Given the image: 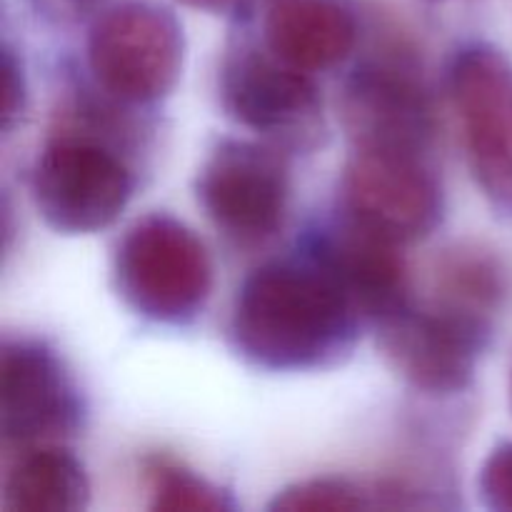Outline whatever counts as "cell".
Wrapping results in <instances>:
<instances>
[{
  "label": "cell",
  "instance_id": "1",
  "mask_svg": "<svg viewBox=\"0 0 512 512\" xmlns=\"http://www.w3.org/2000/svg\"><path fill=\"white\" fill-rule=\"evenodd\" d=\"M355 313L320 260H278L238 290L230 333L235 348L260 368L308 370L348 348Z\"/></svg>",
  "mask_w": 512,
  "mask_h": 512
},
{
  "label": "cell",
  "instance_id": "2",
  "mask_svg": "<svg viewBox=\"0 0 512 512\" xmlns=\"http://www.w3.org/2000/svg\"><path fill=\"white\" fill-rule=\"evenodd\" d=\"M115 283L135 313L158 323H185L208 300L213 268L193 230L170 215H148L115 250Z\"/></svg>",
  "mask_w": 512,
  "mask_h": 512
},
{
  "label": "cell",
  "instance_id": "3",
  "mask_svg": "<svg viewBox=\"0 0 512 512\" xmlns=\"http://www.w3.org/2000/svg\"><path fill=\"white\" fill-rule=\"evenodd\" d=\"M183 30L170 10L153 3L115 5L95 20L88 63L110 95L150 103L173 90L183 68Z\"/></svg>",
  "mask_w": 512,
  "mask_h": 512
},
{
  "label": "cell",
  "instance_id": "4",
  "mask_svg": "<svg viewBox=\"0 0 512 512\" xmlns=\"http://www.w3.org/2000/svg\"><path fill=\"white\" fill-rule=\"evenodd\" d=\"M133 195L123 160L88 138L50 140L33 168V200L50 228L95 233L115 223Z\"/></svg>",
  "mask_w": 512,
  "mask_h": 512
},
{
  "label": "cell",
  "instance_id": "5",
  "mask_svg": "<svg viewBox=\"0 0 512 512\" xmlns=\"http://www.w3.org/2000/svg\"><path fill=\"white\" fill-rule=\"evenodd\" d=\"M450 93L475 180L495 208L512 215V70L505 55L485 43L460 50Z\"/></svg>",
  "mask_w": 512,
  "mask_h": 512
},
{
  "label": "cell",
  "instance_id": "6",
  "mask_svg": "<svg viewBox=\"0 0 512 512\" xmlns=\"http://www.w3.org/2000/svg\"><path fill=\"white\" fill-rule=\"evenodd\" d=\"M488 338V318L463 310H415L410 305L380 320V348L410 385L425 393H460L473 380Z\"/></svg>",
  "mask_w": 512,
  "mask_h": 512
},
{
  "label": "cell",
  "instance_id": "7",
  "mask_svg": "<svg viewBox=\"0 0 512 512\" xmlns=\"http://www.w3.org/2000/svg\"><path fill=\"white\" fill-rule=\"evenodd\" d=\"M343 203L353 223L393 240L425 238L438 225L443 195L415 153L358 148L343 173Z\"/></svg>",
  "mask_w": 512,
  "mask_h": 512
},
{
  "label": "cell",
  "instance_id": "8",
  "mask_svg": "<svg viewBox=\"0 0 512 512\" xmlns=\"http://www.w3.org/2000/svg\"><path fill=\"white\" fill-rule=\"evenodd\" d=\"M288 168L275 150L225 140L205 160L198 198L208 218L238 240L275 233L288 208Z\"/></svg>",
  "mask_w": 512,
  "mask_h": 512
},
{
  "label": "cell",
  "instance_id": "9",
  "mask_svg": "<svg viewBox=\"0 0 512 512\" xmlns=\"http://www.w3.org/2000/svg\"><path fill=\"white\" fill-rule=\"evenodd\" d=\"M345 130L363 150L423 153L435 130L433 105L405 68L370 63L355 70L340 100Z\"/></svg>",
  "mask_w": 512,
  "mask_h": 512
},
{
  "label": "cell",
  "instance_id": "10",
  "mask_svg": "<svg viewBox=\"0 0 512 512\" xmlns=\"http://www.w3.org/2000/svg\"><path fill=\"white\" fill-rule=\"evenodd\" d=\"M220 100L230 118L265 135L310 130L320 113V95L310 75L270 50L228 55L220 73Z\"/></svg>",
  "mask_w": 512,
  "mask_h": 512
},
{
  "label": "cell",
  "instance_id": "11",
  "mask_svg": "<svg viewBox=\"0 0 512 512\" xmlns=\"http://www.w3.org/2000/svg\"><path fill=\"white\" fill-rule=\"evenodd\" d=\"M80 405L60 360L45 345L15 340L0 355V425L10 443L70 433Z\"/></svg>",
  "mask_w": 512,
  "mask_h": 512
},
{
  "label": "cell",
  "instance_id": "12",
  "mask_svg": "<svg viewBox=\"0 0 512 512\" xmlns=\"http://www.w3.org/2000/svg\"><path fill=\"white\" fill-rule=\"evenodd\" d=\"M393 240L353 223L320 240L313 258L333 273L358 313L383 320L408 303V273Z\"/></svg>",
  "mask_w": 512,
  "mask_h": 512
},
{
  "label": "cell",
  "instance_id": "13",
  "mask_svg": "<svg viewBox=\"0 0 512 512\" xmlns=\"http://www.w3.org/2000/svg\"><path fill=\"white\" fill-rule=\"evenodd\" d=\"M358 40L348 0H273L265 13V43L283 63L318 73L343 63Z\"/></svg>",
  "mask_w": 512,
  "mask_h": 512
},
{
  "label": "cell",
  "instance_id": "14",
  "mask_svg": "<svg viewBox=\"0 0 512 512\" xmlns=\"http://www.w3.org/2000/svg\"><path fill=\"white\" fill-rule=\"evenodd\" d=\"M88 475L75 455L58 448L25 455L5 483V508L15 512H70L85 508Z\"/></svg>",
  "mask_w": 512,
  "mask_h": 512
},
{
  "label": "cell",
  "instance_id": "15",
  "mask_svg": "<svg viewBox=\"0 0 512 512\" xmlns=\"http://www.w3.org/2000/svg\"><path fill=\"white\" fill-rule=\"evenodd\" d=\"M440 295H443L445 308L463 310V313L483 315L488 318V310L503 295V275L498 265L488 255H450L438 273Z\"/></svg>",
  "mask_w": 512,
  "mask_h": 512
},
{
  "label": "cell",
  "instance_id": "16",
  "mask_svg": "<svg viewBox=\"0 0 512 512\" xmlns=\"http://www.w3.org/2000/svg\"><path fill=\"white\" fill-rule=\"evenodd\" d=\"M150 508L163 512H220L230 503L215 485L178 465L158 463L150 468Z\"/></svg>",
  "mask_w": 512,
  "mask_h": 512
},
{
  "label": "cell",
  "instance_id": "17",
  "mask_svg": "<svg viewBox=\"0 0 512 512\" xmlns=\"http://www.w3.org/2000/svg\"><path fill=\"white\" fill-rule=\"evenodd\" d=\"M368 508V500L363 498L358 488H353L345 480H305V483L290 485L283 493L275 495L270 510L283 512H345Z\"/></svg>",
  "mask_w": 512,
  "mask_h": 512
},
{
  "label": "cell",
  "instance_id": "18",
  "mask_svg": "<svg viewBox=\"0 0 512 512\" xmlns=\"http://www.w3.org/2000/svg\"><path fill=\"white\" fill-rule=\"evenodd\" d=\"M480 498L490 510L512 512V443L490 453L480 470Z\"/></svg>",
  "mask_w": 512,
  "mask_h": 512
},
{
  "label": "cell",
  "instance_id": "19",
  "mask_svg": "<svg viewBox=\"0 0 512 512\" xmlns=\"http://www.w3.org/2000/svg\"><path fill=\"white\" fill-rule=\"evenodd\" d=\"M23 73H20L18 60L13 58V50H3V123L5 128L13 125V120L18 118L20 110H23Z\"/></svg>",
  "mask_w": 512,
  "mask_h": 512
},
{
  "label": "cell",
  "instance_id": "20",
  "mask_svg": "<svg viewBox=\"0 0 512 512\" xmlns=\"http://www.w3.org/2000/svg\"><path fill=\"white\" fill-rule=\"evenodd\" d=\"M185 5H193V8H223V5L233 3V0H180Z\"/></svg>",
  "mask_w": 512,
  "mask_h": 512
},
{
  "label": "cell",
  "instance_id": "21",
  "mask_svg": "<svg viewBox=\"0 0 512 512\" xmlns=\"http://www.w3.org/2000/svg\"><path fill=\"white\" fill-rule=\"evenodd\" d=\"M510 398H512V380H510Z\"/></svg>",
  "mask_w": 512,
  "mask_h": 512
}]
</instances>
